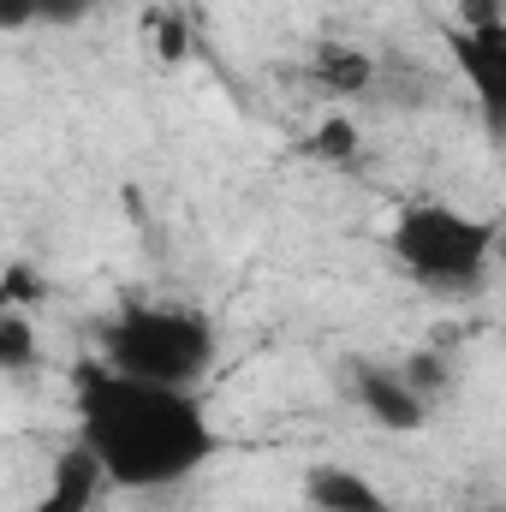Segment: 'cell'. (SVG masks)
<instances>
[{"label":"cell","mask_w":506,"mask_h":512,"mask_svg":"<svg viewBox=\"0 0 506 512\" xmlns=\"http://www.w3.org/2000/svg\"><path fill=\"white\" fill-rule=\"evenodd\" d=\"M453 48H459V72L471 78L477 102H483V108H495V102H501V72H506V18L459 24Z\"/></svg>","instance_id":"8992f818"},{"label":"cell","mask_w":506,"mask_h":512,"mask_svg":"<svg viewBox=\"0 0 506 512\" xmlns=\"http://www.w3.org/2000/svg\"><path fill=\"white\" fill-rule=\"evenodd\" d=\"M221 358V334L197 304H120L102 334H96V364H108L114 376L155 387H197L209 382Z\"/></svg>","instance_id":"7a4b0ae2"},{"label":"cell","mask_w":506,"mask_h":512,"mask_svg":"<svg viewBox=\"0 0 506 512\" xmlns=\"http://www.w3.org/2000/svg\"><path fill=\"white\" fill-rule=\"evenodd\" d=\"M501 221L459 203H405L387 227V256L429 292H477L495 268Z\"/></svg>","instance_id":"3957f363"},{"label":"cell","mask_w":506,"mask_h":512,"mask_svg":"<svg viewBox=\"0 0 506 512\" xmlns=\"http://www.w3.org/2000/svg\"><path fill=\"white\" fill-rule=\"evenodd\" d=\"M352 405L376 423L381 435H417L435 405H423L393 364H358L352 370Z\"/></svg>","instance_id":"277c9868"},{"label":"cell","mask_w":506,"mask_h":512,"mask_svg":"<svg viewBox=\"0 0 506 512\" xmlns=\"http://www.w3.org/2000/svg\"><path fill=\"white\" fill-rule=\"evenodd\" d=\"M36 358H42V334H36L30 310H0V370L24 376V370H36Z\"/></svg>","instance_id":"9c48e42d"},{"label":"cell","mask_w":506,"mask_h":512,"mask_svg":"<svg viewBox=\"0 0 506 512\" xmlns=\"http://www.w3.org/2000/svg\"><path fill=\"white\" fill-rule=\"evenodd\" d=\"M102 495H108L102 465L72 441V447L54 453V465H48V489H42V501H36L30 512H96L102 507Z\"/></svg>","instance_id":"5b68a950"},{"label":"cell","mask_w":506,"mask_h":512,"mask_svg":"<svg viewBox=\"0 0 506 512\" xmlns=\"http://www.w3.org/2000/svg\"><path fill=\"white\" fill-rule=\"evenodd\" d=\"M72 405H78V447L102 465L108 489L126 495H161L191 483L215 453L221 429L209 405L191 387H155L114 376L108 364H84L72 376Z\"/></svg>","instance_id":"6da1fadb"},{"label":"cell","mask_w":506,"mask_h":512,"mask_svg":"<svg viewBox=\"0 0 506 512\" xmlns=\"http://www.w3.org/2000/svg\"><path fill=\"white\" fill-rule=\"evenodd\" d=\"M304 501L316 512H399L381 495V483H370L352 465H310L304 471Z\"/></svg>","instance_id":"ba28073f"},{"label":"cell","mask_w":506,"mask_h":512,"mask_svg":"<svg viewBox=\"0 0 506 512\" xmlns=\"http://www.w3.org/2000/svg\"><path fill=\"white\" fill-rule=\"evenodd\" d=\"M30 0H0V30H30Z\"/></svg>","instance_id":"5bb4252c"},{"label":"cell","mask_w":506,"mask_h":512,"mask_svg":"<svg viewBox=\"0 0 506 512\" xmlns=\"http://www.w3.org/2000/svg\"><path fill=\"white\" fill-rule=\"evenodd\" d=\"M471 512H506L501 501H483V507H471Z\"/></svg>","instance_id":"9a60e30c"},{"label":"cell","mask_w":506,"mask_h":512,"mask_svg":"<svg viewBox=\"0 0 506 512\" xmlns=\"http://www.w3.org/2000/svg\"><path fill=\"white\" fill-rule=\"evenodd\" d=\"M358 149H364V131H358L352 114H328L322 126L310 131V155H316V161H328V167L358 161Z\"/></svg>","instance_id":"30bf717a"},{"label":"cell","mask_w":506,"mask_h":512,"mask_svg":"<svg viewBox=\"0 0 506 512\" xmlns=\"http://www.w3.org/2000/svg\"><path fill=\"white\" fill-rule=\"evenodd\" d=\"M376 54L370 48H358V42H316L310 48V66H304V78L322 90V96H334V102H352V96H364L370 84H376Z\"/></svg>","instance_id":"52a82bcc"},{"label":"cell","mask_w":506,"mask_h":512,"mask_svg":"<svg viewBox=\"0 0 506 512\" xmlns=\"http://www.w3.org/2000/svg\"><path fill=\"white\" fill-rule=\"evenodd\" d=\"M90 12H96V0H30V18L36 24H78Z\"/></svg>","instance_id":"4fadbf2b"},{"label":"cell","mask_w":506,"mask_h":512,"mask_svg":"<svg viewBox=\"0 0 506 512\" xmlns=\"http://www.w3.org/2000/svg\"><path fill=\"white\" fill-rule=\"evenodd\" d=\"M149 30H155V54H161V66H179V60L191 54V30H185L179 12H149Z\"/></svg>","instance_id":"7c38bea8"},{"label":"cell","mask_w":506,"mask_h":512,"mask_svg":"<svg viewBox=\"0 0 506 512\" xmlns=\"http://www.w3.org/2000/svg\"><path fill=\"white\" fill-rule=\"evenodd\" d=\"M399 376H405V387L423 399V405H435L441 393H447V382H453V364L441 358V352H411L405 364H393Z\"/></svg>","instance_id":"8fae6325"}]
</instances>
